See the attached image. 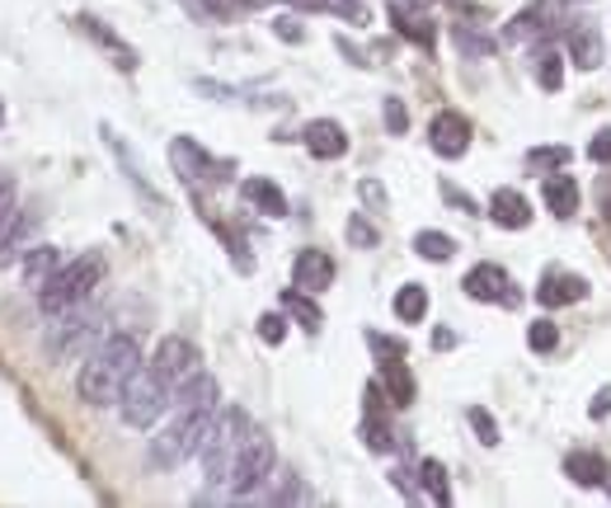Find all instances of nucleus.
<instances>
[{
  "label": "nucleus",
  "mask_w": 611,
  "mask_h": 508,
  "mask_svg": "<svg viewBox=\"0 0 611 508\" xmlns=\"http://www.w3.org/2000/svg\"><path fill=\"white\" fill-rule=\"evenodd\" d=\"M320 10H335V14H343V20H353V24L367 20V14H362V0H325Z\"/></svg>",
  "instance_id": "43"
},
{
  "label": "nucleus",
  "mask_w": 611,
  "mask_h": 508,
  "mask_svg": "<svg viewBox=\"0 0 611 508\" xmlns=\"http://www.w3.org/2000/svg\"><path fill=\"white\" fill-rule=\"evenodd\" d=\"M443 198H447L451 207H461V213H476V203H470V198L461 194V188H451V184H443Z\"/></svg>",
  "instance_id": "45"
},
{
  "label": "nucleus",
  "mask_w": 611,
  "mask_h": 508,
  "mask_svg": "<svg viewBox=\"0 0 611 508\" xmlns=\"http://www.w3.org/2000/svg\"><path fill=\"white\" fill-rule=\"evenodd\" d=\"M588 296V278L579 273H565V269H550V273H541V288H536V302L541 306H579Z\"/></svg>",
  "instance_id": "13"
},
{
  "label": "nucleus",
  "mask_w": 611,
  "mask_h": 508,
  "mask_svg": "<svg viewBox=\"0 0 611 508\" xmlns=\"http://www.w3.org/2000/svg\"><path fill=\"white\" fill-rule=\"evenodd\" d=\"M418 480H424V495L428 499H438V504H451V489H447V471H443V462H424L418 466Z\"/></svg>",
  "instance_id": "33"
},
{
  "label": "nucleus",
  "mask_w": 611,
  "mask_h": 508,
  "mask_svg": "<svg viewBox=\"0 0 611 508\" xmlns=\"http://www.w3.org/2000/svg\"><path fill=\"white\" fill-rule=\"evenodd\" d=\"M155 367L170 387H179V381H188L194 372H203V354L194 348V339H184V335H165L161 344H155V358L146 363Z\"/></svg>",
  "instance_id": "9"
},
{
  "label": "nucleus",
  "mask_w": 611,
  "mask_h": 508,
  "mask_svg": "<svg viewBox=\"0 0 611 508\" xmlns=\"http://www.w3.org/2000/svg\"><path fill=\"white\" fill-rule=\"evenodd\" d=\"M273 33H277V39H287V43H302L306 39V29H302V20H296V14H277Z\"/></svg>",
  "instance_id": "42"
},
{
  "label": "nucleus",
  "mask_w": 611,
  "mask_h": 508,
  "mask_svg": "<svg viewBox=\"0 0 611 508\" xmlns=\"http://www.w3.org/2000/svg\"><path fill=\"white\" fill-rule=\"evenodd\" d=\"M565 476L574 485H607L611 466L598 457V452H569V457H565Z\"/></svg>",
  "instance_id": "24"
},
{
  "label": "nucleus",
  "mask_w": 611,
  "mask_h": 508,
  "mask_svg": "<svg viewBox=\"0 0 611 508\" xmlns=\"http://www.w3.org/2000/svg\"><path fill=\"white\" fill-rule=\"evenodd\" d=\"M212 414H207V410H174L170 424L151 437V466L174 471V466H184L188 457H198V447H203V437H207Z\"/></svg>",
  "instance_id": "2"
},
{
  "label": "nucleus",
  "mask_w": 611,
  "mask_h": 508,
  "mask_svg": "<svg viewBox=\"0 0 611 508\" xmlns=\"http://www.w3.org/2000/svg\"><path fill=\"white\" fill-rule=\"evenodd\" d=\"M451 43H457V52L461 57H470V62H484V57H494V39H489V33H480V29H470V24H451Z\"/></svg>",
  "instance_id": "29"
},
{
  "label": "nucleus",
  "mask_w": 611,
  "mask_h": 508,
  "mask_svg": "<svg viewBox=\"0 0 611 508\" xmlns=\"http://www.w3.org/2000/svg\"><path fill=\"white\" fill-rule=\"evenodd\" d=\"M329 283H335V259H329L325 250H302L292 259V288H302V292H325Z\"/></svg>",
  "instance_id": "15"
},
{
  "label": "nucleus",
  "mask_w": 611,
  "mask_h": 508,
  "mask_svg": "<svg viewBox=\"0 0 611 508\" xmlns=\"http://www.w3.org/2000/svg\"><path fill=\"white\" fill-rule=\"evenodd\" d=\"M217 400H221L217 377H207V372H194L188 381L174 387V410H207V414H212Z\"/></svg>",
  "instance_id": "17"
},
{
  "label": "nucleus",
  "mask_w": 611,
  "mask_h": 508,
  "mask_svg": "<svg viewBox=\"0 0 611 508\" xmlns=\"http://www.w3.org/2000/svg\"><path fill=\"white\" fill-rule=\"evenodd\" d=\"M302 142H306V151L316 155V161H343V155H348V132H343V122H335V118L306 122Z\"/></svg>",
  "instance_id": "14"
},
{
  "label": "nucleus",
  "mask_w": 611,
  "mask_h": 508,
  "mask_svg": "<svg viewBox=\"0 0 611 508\" xmlns=\"http://www.w3.org/2000/svg\"><path fill=\"white\" fill-rule=\"evenodd\" d=\"M142 372V344H137L132 335H109L90 358H85L80 377H76V391L85 406L95 410H109L122 400V391H128V381Z\"/></svg>",
  "instance_id": "1"
},
{
  "label": "nucleus",
  "mask_w": 611,
  "mask_h": 508,
  "mask_svg": "<svg viewBox=\"0 0 611 508\" xmlns=\"http://www.w3.org/2000/svg\"><path fill=\"white\" fill-rule=\"evenodd\" d=\"M170 406H174V387L155 372V367H142V372L128 381V391H122L118 414H122V424H128V429H151Z\"/></svg>",
  "instance_id": "5"
},
{
  "label": "nucleus",
  "mask_w": 611,
  "mask_h": 508,
  "mask_svg": "<svg viewBox=\"0 0 611 508\" xmlns=\"http://www.w3.org/2000/svg\"><path fill=\"white\" fill-rule=\"evenodd\" d=\"M527 344H532V354H555V344H560V329H555L550 321H532Z\"/></svg>",
  "instance_id": "35"
},
{
  "label": "nucleus",
  "mask_w": 611,
  "mask_h": 508,
  "mask_svg": "<svg viewBox=\"0 0 611 508\" xmlns=\"http://www.w3.org/2000/svg\"><path fill=\"white\" fill-rule=\"evenodd\" d=\"M569 147H536L527 151V170H565Z\"/></svg>",
  "instance_id": "34"
},
{
  "label": "nucleus",
  "mask_w": 611,
  "mask_h": 508,
  "mask_svg": "<svg viewBox=\"0 0 611 508\" xmlns=\"http://www.w3.org/2000/svg\"><path fill=\"white\" fill-rule=\"evenodd\" d=\"M381 387L391 391L395 406H414V377H410L405 358H386V363H381Z\"/></svg>",
  "instance_id": "26"
},
{
  "label": "nucleus",
  "mask_w": 611,
  "mask_h": 508,
  "mask_svg": "<svg viewBox=\"0 0 611 508\" xmlns=\"http://www.w3.org/2000/svg\"><path fill=\"white\" fill-rule=\"evenodd\" d=\"M569 62L583 66V72L602 66V33L592 24H569Z\"/></svg>",
  "instance_id": "22"
},
{
  "label": "nucleus",
  "mask_w": 611,
  "mask_h": 508,
  "mask_svg": "<svg viewBox=\"0 0 611 508\" xmlns=\"http://www.w3.org/2000/svg\"><path fill=\"white\" fill-rule=\"evenodd\" d=\"M62 269V250L57 245H39V250H29L24 255V264H20V278H24V288L29 292H43L52 283V273Z\"/></svg>",
  "instance_id": "19"
},
{
  "label": "nucleus",
  "mask_w": 611,
  "mask_h": 508,
  "mask_svg": "<svg viewBox=\"0 0 611 508\" xmlns=\"http://www.w3.org/2000/svg\"><path fill=\"white\" fill-rule=\"evenodd\" d=\"M428 142H433V151H438L443 161H457V155H466V147H470V122H466V114H457V109L433 114Z\"/></svg>",
  "instance_id": "12"
},
{
  "label": "nucleus",
  "mask_w": 611,
  "mask_h": 508,
  "mask_svg": "<svg viewBox=\"0 0 611 508\" xmlns=\"http://www.w3.org/2000/svg\"><path fill=\"white\" fill-rule=\"evenodd\" d=\"M541 203H546L550 217H574L579 213V180L574 174H546V184H541Z\"/></svg>",
  "instance_id": "16"
},
{
  "label": "nucleus",
  "mask_w": 611,
  "mask_h": 508,
  "mask_svg": "<svg viewBox=\"0 0 611 508\" xmlns=\"http://www.w3.org/2000/svg\"><path fill=\"white\" fill-rule=\"evenodd\" d=\"M273 462H277L273 437L264 429H250V437H244L240 452H236L231 471H226V489H231L236 499H250L259 485L273 480Z\"/></svg>",
  "instance_id": "6"
},
{
  "label": "nucleus",
  "mask_w": 611,
  "mask_h": 508,
  "mask_svg": "<svg viewBox=\"0 0 611 508\" xmlns=\"http://www.w3.org/2000/svg\"><path fill=\"white\" fill-rule=\"evenodd\" d=\"M489 217H494V226H503V231H522V226H532V207L522 194H513V188H499V194L489 198Z\"/></svg>",
  "instance_id": "21"
},
{
  "label": "nucleus",
  "mask_w": 611,
  "mask_h": 508,
  "mask_svg": "<svg viewBox=\"0 0 611 508\" xmlns=\"http://www.w3.org/2000/svg\"><path fill=\"white\" fill-rule=\"evenodd\" d=\"M466 419H470V429L480 433V443H484V447H494V443H499V424H494V419H489V410L470 406V410H466Z\"/></svg>",
  "instance_id": "38"
},
{
  "label": "nucleus",
  "mask_w": 611,
  "mask_h": 508,
  "mask_svg": "<svg viewBox=\"0 0 611 508\" xmlns=\"http://www.w3.org/2000/svg\"><path fill=\"white\" fill-rule=\"evenodd\" d=\"M391 24H395V33H405V39L418 43V47H433V39H438V29H433L428 14L418 6H405V0L391 6Z\"/></svg>",
  "instance_id": "20"
},
{
  "label": "nucleus",
  "mask_w": 611,
  "mask_h": 508,
  "mask_svg": "<svg viewBox=\"0 0 611 508\" xmlns=\"http://www.w3.org/2000/svg\"><path fill=\"white\" fill-rule=\"evenodd\" d=\"M240 198L254 207V213H264V217H287V198H283V188H277L273 180H264V174H250V180L240 184Z\"/></svg>",
  "instance_id": "18"
},
{
  "label": "nucleus",
  "mask_w": 611,
  "mask_h": 508,
  "mask_svg": "<svg viewBox=\"0 0 611 508\" xmlns=\"http://www.w3.org/2000/svg\"><path fill=\"white\" fill-rule=\"evenodd\" d=\"M395 315H400V325H418L428 315V288H418V283H405L395 292Z\"/></svg>",
  "instance_id": "28"
},
{
  "label": "nucleus",
  "mask_w": 611,
  "mask_h": 508,
  "mask_svg": "<svg viewBox=\"0 0 611 508\" xmlns=\"http://www.w3.org/2000/svg\"><path fill=\"white\" fill-rule=\"evenodd\" d=\"M457 344V335H451V329H438V335H433V348H451Z\"/></svg>",
  "instance_id": "47"
},
{
  "label": "nucleus",
  "mask_w": 611,
  "mask_h": 508,
  "mask_svg": "<svg viewBox=\"0 0 611 508\" xmlns=\"http://www.w3.org/2000/svg\"><path fill=\"white\" fill-rule=\"evenodd\" d=\"M287 6H302V10H320L325 0H287Z\"/></svg>",
  "instance_id": "48"
},
{
  "label": "nucleus",
  "mask_w": 611,
  "mask_h": 508,
  "mask_svg": "<svg viewBox=\"0 0 611 508\" xmlns=\"http://www.w3.org/2000/svg\"><path fill=\"white\" fill-rule=\"evenodd\" d=\"M362 443L372 452H391L395 447V433H391V419H386V391L381 381H367L362 391Z\"/></svg>",
  "instance_id": "11"
},
{
  "label": "nucleus",
  "mask_w": 611,
  "mask_h": 508,
  "mask_svg": "<svg viewBox=\"0 0 611 508\" xmlns=\"http://www.w3.org/2000/svg\"><path fill=\"white\" fill-rule=\"evenodd\" d=\"M29 213L24 207H14V203H6L0 207V264H10L14 259V250L24 245V236H29Z\"/></svg>",
  "instance_id": "23"
},
{
  "label": "nucleus",
  "mask_w": 611,
  "mask_h": 508,
  "mask_svg": "<svg viewBox=\"0 0 611 508\" xmlns=\"http://www.w3.org/2000/svg\"><path fill=\"white\" fill-rule=\"evenodd\" d=\"M461 288L470 302H489V306H517V288H513V278L509 269H499V264H476L466 278H461Z\"/></svg>",
  "instance_id": "10"
},
{
  "label": "nucleus",
  "mask_w": 611,
  "mask_h": 508,
  "mask_svg": "<svg viewBox=\"0 0 611 508\" xmlns=\"http://www.w3.org/2000/svg\"><path fill=\"white\" fill-rule=\"evenodd\" d=\"M541 33H546V6H532L503 29V43H532V39H541Z\"/></svg>",
  "instance_id": "30"
},
{
  "label": "nucleus",
  "mask_w": 611,
  "mask_h": 508,
  "mask_svg": "<svg viewBox=\"0 0 611 508\" xmlns=\"http://www.w3.org/2000/svg\"><path fill=\"white\" fill-rule=\"evenodd\" d=\"M277 485H273V495H264L269 504H292V499H306V489L296 485V476H273Z\"/></svg>",
  "instance_id": "40"
},
{
  "label": "nucleus",
  "mask_w": 611,
  "mask_h": 508,
  "mask_svg": "<svg viewBox=\"0 0 611 508\" xmlns=\"http://www.w3.org/2000/svg\"><path fill=\"white\" fill-rule=\"evenodd\" d=\"M170 165H174V174H179L184 184H217V180L231 174V161H212L194 137H174V142H170Z\"/></svg>",
  "instance_id": "8"
},
{
  "label": "nucleus",
  "mask_w": 611,
  "mask_h": 508,
  "mask_svg": "<svg viewBox=\"0 0 611 508\" xmlns=\"http://www.w3.org/2000/svg\"><path fill=\"white\" fill-rule=\"evenodd\" d=\"M6 203H14V180L0 170V207H6Z\"/></svg>",
  "instance_id": "46"
},
{
  "label": "nucleus",
  "mask_w": 611,
  "mask_h": 508,
  "mask_svg": "<svg viewBox=\"0 0 611 508\" xmlns=\"http://www.w3.org/2000/svg\"><path fill=\"white\" fill-rule=\"evenodd\" d=\"M343 236H348V245H358V250H372V245L381 240V236H377V226H372V221H362L358 213L348 217V226H343Z\"/></svg>",
  "instance_id": "36"
},
{
  "label": "nucleus",
  "mask_w": 611,
  "mask_h": 508,
  "mask_svg": "<svg viewBox=\"0 0 611 508\" xmlns=\"http://www.w3.org/2000/svg\"><path fill=\"white\" fill-rule=\"evenodd\" d=\"M250 414L244 410H217L212 414V424H207V437H203V447H198V457H203V471H207V480L212 485H226V471H231L236 462V452L240 443L250 437Z\"/></svg>",
  "instance_id": "3"
},
{
  "label": "nucleus",
  "mask_w": 611,
  "mask_h": 508,
  "mask_svg": "<svg viewBox=\"0 0 611 508\" xmlns=\"http://www.w3.org/2000/svg\"><path fill=\"white\" fill-rule=\"evenodd\" d=\"M588 161L611 165V128H598V132H592V142H588Z\"/></svg>",
  "instance_id": "41"
},
{
  "label": "nucleus",
  "mask_w": 611,
  "mask_h": 508,
  "mask_svg": "<svg viewBox=\"0 0 611 508\" xmlns=\"http://www.w3.org/2000/svg\"><path fill=\"white\" fill-rule=\"evenodd\" d=\"M259 339H264V344H283L287 339V315L283 311H264V315H259Z\"/></svg>",
  "instance_id": "37"
},
{
  "label": "nucleus",
  "mask_w": 611,
  "mask_h": 508,
  "mask_svg": "<svg viewBox=\"0 0 611 508\" xmlns=\"http://www.w3.org/2000/svg\"><path fill=\"white\" fill-rule=\"evenodd\" d=\"M0 122H6V104H0Z\"/></svg>",
  "instance_id": "49"
},
{
  "label": "nucleus",
  "mask_w": 611,
  "mask_h": 508,
  "mask_svg": "<svg viewBox=\"0 0 611 508\" xmlns=\"http://www.w3.org/2000/svg\"><path fill=\"white\" fill-rule=\"evenodd\" d=\"M381 118H386V132H391V137H405L410 114H405V104H400V99H386V104H381Z\"/></svg>",
  "instance_id": "39"
},
{
  "label": "nucleus",
  "mask_w": 611,
  "mask_h": 508,
  "mask_svg": "<svg viewBox=\"0 0 611 508\" xmlns=\"http://www.w3.org/2000/svg\"><path fill=\"white\" fill-rule=\"evenodd\" d=\"M283 311H287V315H296V321H302V329H310V335H316V329L325 325V315H320V306L310 302V292H302V288H292V292H283Z\"/></svg>",
  "instance_id": "31"
},
{
  "label": "nucleus",
  "mask_w": 611,
  "mask_h": 508,
  "mask_svg": "<svg viewBox=\"0 0 611 508\" xmlns=\"http://www.w3.org/2000/svg\"><path fill=\"white\" fill-rule=\"evenodd\" d=\"M607 489H611V476H607Z\"/></svg>",
  "instance_id": "50"
},
{
  "label": "nucleus",
  "mask_w": 611,
  "mask_h": 508,
  "mask_svg": "<svg viewBox=\"0 0 611 508\" xmlns=\"http://www.w3.org/2000/svg\"><path fill=\"white\" fill-rule=\"evenodd\" d=\"M414 255L418 259H433V264H443V259L457 255V240H451L447 231H418L414 236Z\"/></svg>",
  "instance_id": "32"
},
{
  "label": "nucleus",
  "mask_w": 611,
  "mask_h": 508,
  "mask_svg": "<svg viewBox=\"0 0 611 508\" xmlns=\"http://www.w3.org/2000/svg\"><path fill=\"white\" fill-rule=\"evenodd\" d=\"M532 72H536V85H541V90H560V85H565V57H560L555 47L541 43V47L532 52Z\"/></svg>",
  "instance_id": "27"
},
{
  "label": "nucleus",
  "mask_w": 611,
  "mask_h": 508,
  "mask_svg": "<svg viewBox=\"0 0 611 508\" xmlns=\"http://www.w3.org/2000/svg\"><path fill=\"white\" fill-rule=\"evenodd\" d=\"M80 29L90 33V39H95L99 47H109V52H113V62L122 66V72H132V66H137V52H132L128 43H118V33L103 29V20H95V14H80Z\"/></svg>",
  "instance_id": "25"
},
{
  "label": "nucleus",
  "mask_w": 611,
  "mask_h": 508,
  "mask_svg": "<svg viewBox=\"0 0 611 508\" xmlns=\"http://www.w3.org/2000/svg\"><path fill=\"white\" fill-rule=\"evenodd\" d=\"M99 278H103V255H80V259H66V264L52 273V283L39 292V306L47 315H57V311H72V306H85V296H90L99 288Z\"/></svg>",
  "instance_id": "4"
},
{
  "label": "nucleus",
  "mask_w": 611,
  "mask_h": 508,
  "mask_svg": "<svg viewBox=\"0 0 611 508\" xmlns=\"http://www.w3.org/2000/svg\"><path fill=\"white\" fill-rule=\"evenodd\" d=\"M95 335H99V321L90 311H80V306L57 311L52 315V329H47V354L52 358H76V354L90 348Z\"/></svg>",
  "instance_id": "7"
},
{
  "label": "nucleus",
  "mask_w": 611,
  "mask_h": 508,
  "mask_svg": "<svg viewBox=\"0 0 611 508\" xmlns=\"http://www.w3.org/2000/svg\"><path fill=\"white\" fill-rule=\"evenodd\" d=\"M588 414H592V419H607V414H611V387H598V396L588 400Z\"/></svg>",
  "instance_id": "44"
}]
</instances>
